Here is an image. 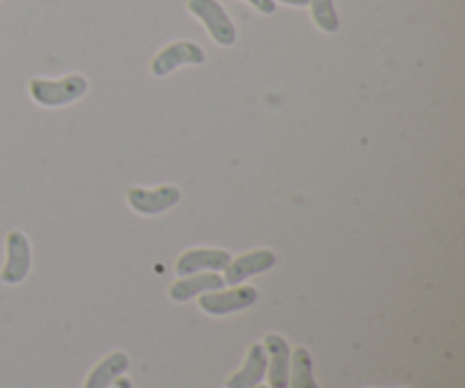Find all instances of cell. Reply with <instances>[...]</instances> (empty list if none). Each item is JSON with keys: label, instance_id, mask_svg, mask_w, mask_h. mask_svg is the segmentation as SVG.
Returning a JSON list of instances; mask_svg holds the SVG:
<instances>
[{"label": "cell", "instance_id": "6da1fadb", "mask_svg": "<svg viewBox=\"0 0 465 388\" xmlns=\"http://www.w3.org/2000/svg\"><path fill=\"white\" fill-rule=\"evenodd\" d=\"M89 89V82L84 75H73L62 77V80H44V77H35L30 82V95L36 104L41 107H64V104H71L75 100H80L82 95Z\"/></svg>", "mask_w": 465, "mask_h": 388}, {"label": "cell", "instance_id": "7a4b0ae2", "mask_svg": "<svg viewBox=\"0 0 465 388\" xmlns=\"http://www.w3.org/2000/svg\"><path fill=\"white\" fill-rule=\"evenodd\" d=\"M189 12L204 23L209 36L218 45L227 48L236 41L234 23H232L230 14L225 12V7L218 0H189Z\"/></svg>", "mask_w": 465, "mask_h": 388}, {"label": "cell", "instance_id": "3957f363", "mask_svg": "<svg viewBox=\"0 0 465 388\" xmlns=\"http://www.w3.org/2000/svg\"><path fill=\"white\" fill-rule=\"evenodd\" d=\"M207 55L193 41H175V44L166 45L162 53H157V57L150 64V71L154 77H166L171 75L175 68L180 66H203Z\"/></svg>", "mask_w": 465, "mask_h": 388}, {"label": "cell", "instance_id": "277c9868", "mask_svg": "<svg viewBox=\"0 0 465 388\" xmlns=\"http://www.w3.org/2000/svg\"><path fill=\"white\" fill-rule=\"evenodd\" d=\"M257 303V289L254 286H236L230 291H207L200 295L198 304L209 316H225V313L243 312Z\"/></svg>", "mask_w": 465, "mask_h": 388}, {"label": "cell", "instance_id": "5b68a950", "mask_svg": "<svg viewBox=\"0 0 465 388\" xmlns=\"http://www.w3.org/2000/svg\"><path fill=\"white\" fill-rule=\"evenodd\" d=\"M180 189L173 184H162L157 186V189L132 186V189L127 191V204H130L136 214H143V216H157V214L168 212V209L175 207V204L180 203Z\"/></svg>", "mask_w": 465, "mask_h": 388}, {"label": "cell", "instance_id": "8992f818", "mask_svg": "<svg viewBox=\"0 0 465 388\" xmlns=\"http://www.w3.org/2000/svg\"><path fill=\"white\" fill-rule=\"evenodd\" d=\"M32 264L30 241L23 232L14 230L7 234V262H5L3 271H0V280L5 284H18L27 277Z\"/></svg>", "mask_w": 465, "mask_h": 388}, {"label": "cell", "instance_id": "52a82bcc", "mask_svg": "<svg viewBox=\"0 0 465 388\" xmlns=\"http://www.w3.org/2000/svg\"><path fill=\"white\" fill-rule=\"evenodd\" d=\"M275 262L277 257L272 250H252V253H245L241 257H236L234 262H230V266L225 268L223 282L230 286H236L248 280V277L271 271L275 266Z\"/></svg>", "mask_w": 465, "mask_h": 388}, {"label": "cell", "instance_id": "ba28073f", "mask_svg": "<svg viewBox=\"0 0 465 388\" xmlns=\"http://www.w3.org/2000/svg\"><path fill=\"white\" fill-rule=\"evenodd\" d=\"M232 257L230 253L225 250H216V248H195V250H186L180 259H177V275L186 277V275H195L200 271H225L230 266Z\"/></svg>", "mask_w": 465, "mask_h": 388}, {"label": "cell", "instance_id": "9c48e42d", "mask_svg": "<svg viewBox=\"0 0 465 388\" xmlns=\"http://www.w3.org/2000/svg\"><path fill=\"white\" fill-rule=\"evenodd\" d=\"M263 350L268 354V382L271 388H289V366H291V348L286 339L277 334H268L263 339Z\"/></svg>", "mask_w": 465, "mask_h": 388}, {"label": "cell", "instance_id": "30bf717a", "mask_svg": "<svg viewBox=\"0 0 465 388\" xmlns=\"http://www.w3.org/2000/svg\"><path fill=\"white\" fill-rule=\"evenodd\" d=\"M266 350L262 343H252L248 350V357L241 371H236L234 375L227 380V388H254L259 386V382L266 375Z\"/></svg>", "mask_w": 465, "mask_h": 388}, {"label": "cell", "instance_id": "8fae6325", "mask_svg": "<svg viewBox=\"0 0 465 388\" xmlns=\"http://www.w3.org/2000/svg\"><path fill=\"white\" fill-rule=\"evenodd\" d=\"M223 277L216 273H203V275H186L184 280L175 282L171 286V300L175 303H186V300L195 298V295H203L207 291H218L223 289Z\"/></svg>", "mask_w": 465, "mask_h": 388}, {"label": "cell", "instance_id": "7c38bea8", "mask_svg": "<svg viewBox=\"0 0 465 388\" xmlns=\"http://www.w3.org/2000/svg\"><path fill=\"white\" fill-rule=\"evenodd\" d=\"M127 368H130V359H127L125 353L107 354V357L89 373L84 388H109L114 384V380L121 377Z\"/></svg>", "mask_w": 465, "mask_h": 388}, {"label": "cell", "instance_id": "4fadbf2b", "mask_svg": "<svg viewBox=\"0 0 465 388\" xmlns=\"http://www.w3.org/2000/svg\"><path fill=\"white\" fill-rule=\"evenodd\" d=\"M289 388H321L313 380V362L307 348H295L291 354L289 366Z\"/></svg>", "mask_w": 465, "mask_h": 388}, {"label": "cell", "instance_id": "5bb4252c", "mask_svg": "<svg viewBox=\"0 0 465 388\" xmlns=\"http://www.w3.org/2000/svg\"><path fill=\"white\" fill-rule=\"evenodd\" d=\"M312 5V16L313 23L321 27L322 32H336L339 30L341 21H339V14H336L334 7V0H309Z\"/></svg>", "mask_w": 465, "mask_h": 388}, {"label": "cell", "instance_id": "9a60e30c", "mask_svg": "<svg viewBox=\"0 0 465 388\" xmlns=\"http://www.w3.org/2000/svg\"><path fill=\"white\" fill-rule=\"evenodd\" d=\"M252 7H257L262 14H272L275 12V0H248Z\"/></svg>", "mask_w": 465, "mask_h": 388}, {"label": "cell", "instance_id": "2e32d148", "mask_svg": "<svg viewBox=\"0 0 465 388\" xmlns=\"http://www.w3.org/2000/svg\"><path fill=\"white\" fill-rule=\"evenodd\" d=\"M109 388H132V382L127 380V377H116V380H114V384L109 386Z\"/></svg>", "mask_w": 465, "mask_h": 388}, {"label": "cell", "instance_id": "e0dca14e", "mask_svg": "<svg viewBox=\"0 0 465 388\" xmlns=\"http://www.w3.org/2000/svg\"><path fill=\"white\" fill-rule=\"evenodd\" d=\"M280 3L291 5V7H304V5H309V0H280Z\"/></svg>", "mask_w": 465, "mask_h": 388}, {"label": "cell", "instance_id": "ac0fdd59", "mask_svg": "<svg viewBox=\"0 0 465 388\" xmlns=\"http://www.w3.org/2000/svg\"><path fill=\"white\" fill-rule=\"evenodd\" d=\"M254 388H266V386H254Z\"/></svg>", "mask_w": 465, "mask_h": 388}]
</instances>
